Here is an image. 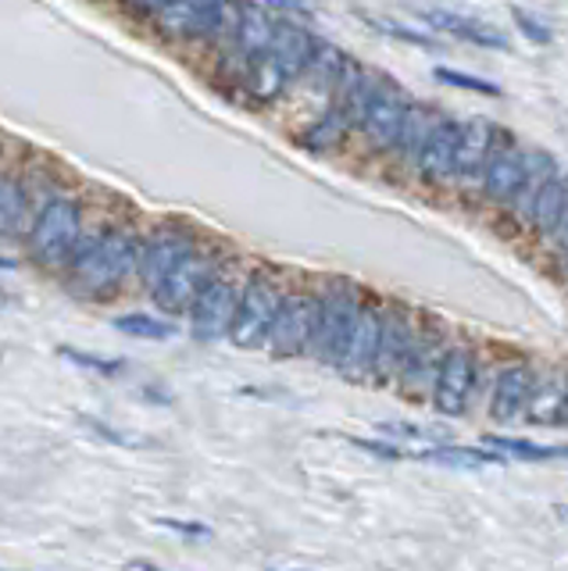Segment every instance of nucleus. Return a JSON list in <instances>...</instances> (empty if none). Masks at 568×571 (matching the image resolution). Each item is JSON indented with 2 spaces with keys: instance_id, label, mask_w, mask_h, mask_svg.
<instances>
[{
  "instance_id": "nucleus-1",
  "label": "nucleus",
  "mask_w": 568,
  "mask_h": 571,
  "mask_svg": "<svg viewBox=\"0 0 568 571\" xmlns=\"http://www.w3.org/2000/svg\"><path fill=\"white\" fill-rule=\"evenodd\" d=\"M140 268V247L130 233H101L79 239V247L68 261V282L76 293L104 296L122 286Z\"/></svg>"
},
{
  "instance_id": "nucleus-29",
  "label": "nucleus",
  "mask_w": 568,
  "mask_h": 571,
  "mask_svg": "<svg viewBox=\"0 0 568 571\" xmlns=\"http://www.w3.org/2000/svg\"><path fill=\"white\" fill-rule=\"evenodd\" d=\"M487 447L515 454L519 461H565V457H568V447H547V443L508 439V436H487Z\"/></svg>"
},
{
  "instance_id": "nucleus-38",
  "label": "nucleus",
  "mask_w": 568,
  "mask_h": 571,
  "mask_svg": "<svg viewBox=\"0 0 568 571\" xmlns=\"http://www.w3.org/2000/svg\"><path fill=\"white\" fill-rule=\"evenodd\" d=\"M279 11H311V0H268Z\"/></svg>"
},
{
  "instance_id": "nucleus-32",
  "label": "nucleus",
  "mask_w": 568,
  "mask_h": 571,
  "mask_svg": "<svg viewBox=\"0 0 568 571\" xmlns=\"http://www.w3.org/2000/svg\"><path fill=\"white\" fill-rule=\"evenodd\" d=\"M68 365H76L82 371H93V376H101V379H115L119 371H125V361H115V357H97V354H79L76 347H62L58 350Z\"/></svg>"
},
{
  "instance_id": "nucleus-24",
  "label": "nucleus",
  "mask_w": 568,
  "mask_h": 571,
  "mask_svg": "<svg viewBox=\"0 0 568 571\" xmlns=\"http://www.w3.org/2000/svg\"><path fill=\"white\" fill-rule=\"evenodd\" d=\"M287 71H282L276 61H272V54H261V57H254L250 61V71H247V90L254 100H261V104H272V100L287 90Z\"/></svg>"
},
{
  "instance_id": "nucleus-11",
  "label": "nucleus",
  "mask_w": 568,
  "mask_h": 571,
  "mask_svg": "<svg viewBox=\"0 0 568 571\" xmlns=\"http://www.w3.org/2000/svg\"><path fill=\"white\" fill-rule=\"evenodd\" d=\"M379 336H382V311L361 307L344 339V350L336 357V368L347 371V376H365V371H372L376 354H379Z\"/></svg>"
},
{
  "instance_id": "nucleus-9",
  "label": "nucleus",
  "mask_w": 568,
  "mask_h": 571,
  "mask_svg": "<svg viewBox=\"0 0 568 571\" xmlns=\"http://www.w3.org/2000/svg\"><path fill=\"white\" fill-rule=\"evenodd\" d=\"M472 385H476V357L468 347H450L444 354V365H439V376H436V390H433V404L439 414L447 418H458L465 411L468 396H472Z\"/></svg>"
},
{
  "instance_id": "nucleus-2",
  "label": "nucleus",
  "mask_w": 568,
  "mask_h": 571,
  "mask_svg": "<svg viewBox=\"0 0 568 571\" xmlns=\"http://www.w3.org/2000/svg\"><path fill=\"white\" fill-rule=\"evenodd\" d=\"M82 239V211L76 200L68 197H51L40 208L36 222L30 228V254L36 265L44 268H62L73 261V254Z\"/></svg>"
},
{
  "instance_id": "nucleus-13",
  "label": "nucleus",
  "mask_w": 568,
  "mask_h": 571,
  "mask_svg": "<svg viewBox=\"0 0 568 571\" xmlns=\"http://www.w3.org/2000/svg\"><path fill=\"white\" fill-rule=\"evenodd\" d=\"M187 254H193V239L190 236L162 233V236L147 239L144 247H140V279H144L154 290V286H158Z\"/></svg>"
},
{
  "instance_id": "nucleus-28",
  "label": "nucleus",
  "mask_w": 568,
  "mask_h": 571,
  "mask_svg": "<svg viewBox=\"0 0 568 571\" xmlns=\"http://www.w3.org/2000/svg\"><path fill=\"white\" fill-rule=\"evenodd\" d=\"M419 461H436V464H461V468H487V464H504L501 454L493 450H472V447H430L415 454Z\"/></svg>"
},
{
  "instance_id": "nucleus-25",
  "label": "nucleus",
  "mask_w": 568,
  "mask_h": 571,
  "mask_svg": "<svg viewBox=\"0 0 568 571\" xmlns=\"http://www.w3.org/2000/svg\"><path fill=\"white\" fill-rule=\"evenodd\" d=\"M344 65H347V54L339 47H333V43L319 40V47H315V54H311V61H308L301 79H311V86L322 90V93H333V86L339 79V71H344Z\"/></svg>"
},
{
  "instance_id": "nucleus-22",
  "label": "nucleus",
  "mask_w": 568,
  "mask_h": 571,
  "mask_svg": "<svg viewBox=\"0 0 568 571\" xmlns=\"http://www.w3.org/2000/svg\"><path fill=\"white\" fill-rule=\"evenodd\" d=\"M436 114H430L425 108L419 104H408V114H404V125H401V136H397L393 143V150L404 157V161L411 165H419V157L425 150V139L433 136V128H436Z\"/></svg>"
},
{
  "instance_id": "nucleus-35",
  "label": "nucleus",
  "mask_w": 568,
  "mask_h": 571,
  "mask_svg": "<svg viewBox=\"0 0 568 571\" xmlns=\"http://www.w3.org/2000/svg\"><path fill=\"white\" fill-rule=\"evenodd\" d=\"M511 19H515L519 33H522L525 40H533V43H550V36H554V33H550V25H547V22H539L536 14L515 8V11H511Z\"/></svg>"
},
{
  "instance_id": "nucleus-30",
  "label": "nucleus",
  "mask_w": 568,
  "mask_h": 571,
  "mask_svg": "<svg viewBox=\"0 0 568 571\" xmlns=\"http://www.w3.org/2000/svg\"><path fill=\"white\" fill-rule=\"evenodd\" d=\"M115 328L133 339H172L176 328L165 318H154V314H122L115 318Z\"/></svg>"
},
{
  "instance_id": "nucleus-10",
  "label": "nucleus",
  "mask_w": 568,
  "mask_h": 571,
  "mask_svg": "<svg viewBox=\"0 0 568 571\" xmlns=\"http://www.w3.org/2000/svg\"><path fill=\"white\" fill-rule=\"evenodd\" d=\"M404 114H408V104L401 100V93L390 90V86H376V93L368 97V104H365L358 128L376 150H390L397 136H401Z\"/></svg>"
},
{
  "instance_id": "nucleus-4",
  "label": "nucleus",
  "mask_w": 568,
  "mask_h": 571,
  "mask_svg": "<svg viewBox=\"0 0 568 571\" xmlns=\"http://www.w3.org/2000/svg\"><path fill=\"white\" fill-rule=\"evenodd\" d=\"M282 293L272 279L254 276L244 290H240V304H236V318L230 328V339L236 350H258L268 343V333H272V322L279 314Z\"/></svg>"
},
{
  "instance_id": "nucleus-15",
  "label": "nucleus",
  "mask_w": 568,
  "mask_h": 571,
  "mask_svg": "<svg viewBox=\"0 0 568 571\" xmlns=\"http://www.w3.org/2000/svg\"><path fill=\"white\" fill-rule=\"evenodd\" d=\"M536 390V376L525 365H511L497 376V390H493V418L497 422H515L519 414L530 404V396Z\"/></svg>"
},
{
  "instance_id": "nucleus-6",
  "label": "nucleus",
  "mask_w": 568,
  "mask_h": 571,
  "mask_svg": "<svg viewBox=\"0 0 568 571\" xmlns=\"http://www.w3.org/2000/svg\"><path fill=\"white\" fill-rule=\"evenodd\" d=\"M236 304H240V290L233 279L211 276L201 296L193 300L190 307V328L201 343H215L222 336H230L233 318H236Z\"/></svg>"
},
{
  "instance_id": "nucleus-40",
  "label": "nucleus",
  "mask_w": 568,
  "mask_h": 571,
  "mask_svg": "<svg viewBox=\"0 0 568 571\" xmlns=\"http://www.w3.org/2000/svg\"><path fill=\"white\" fill-rule=\"evenodd\" d=\"M554 511H558V518L568 525V504H558V507H554Z\"/></svg>"
},
{
  "instance_id": "nucleus-19",
  "label": "nucleus",
  "mask_w": 568,
  "mask_h": 571,
  "mask_svg": "<svg viewBox=\"0 0 568 571\" xmlns=\"http://www.w3.org/2000/svg\"><path fill=\"white\" fill-rule=\"evenodd\" d=\"M490 150H493V125L487 119H472L468 125H461L458 154H454V176L458 179L479 176L490 161Z\"/></svg>"
},
{
  "instance_id": "nucleus-31",
  "label": "nucleus",
  "mask_w": 568,
  "mask_h": 571,
  "mask_svg": "<svg viewBox=\"0 0 568 571\" xmlns=\"http://www.w3.org/2000/svg\"><path fill=\"white\" fill-rule=\"evenodd\" d=\"M25 208V190L15 179H0V239L11 236Z\"/></svg>"
},
{
  "instance_id": "nucleus-33",
  "label": "nucleus",
  "mask_w": 568,
  "mask_h": 571,
  "mask_svg": "<svg viewBox=\"0 0 568 571\" xmlns=\"http://www.w3.org/2000/svg\"><path fill=\"white\" fill-rule=\"evenodd\" d=\"M433 76L439 82H447V86H458V90H472L479 97H504V90L497 82L490 79H479V76H468V71H454V68H436Z\"/></svg>"
},
{
  "instance_id": "nucleus-16",
  "label": "nucleus",
  "mask_w": 568,
  "mask_h": 571,
  "mask_svg": "<svg viewBox=\"0 0 568 571\" xmlns=\"http://www.w3.org/2000/svg\"><path fill=\"white\" fill-rule=\"evenodd\" d=\"M565 219H568V176L554 171V176L539 186V193L533 197L530 222L539 236H547V233H558Z\"/></svg>"
},
{
  "instance_id": "nucleus-27",
  "label": "nucleus",
  "mask_w": 568,
  "mask_h": 571,
  "mask_svg": "<svg viewBox=\"0 0 568 571\" xmlns=\"http://www.w3.org/2000/svg\"><path fill=\"white\" fill-rule=\"evenodd\" d=\"M565 400H568V390L554 379L547 385H539V390H533L530 404H525V414H530V422H536V425H554L565 414Z\"/></svg>"
},
{
  "instance_id": "nucleus-26",
  "label": "nucleus",
  "mask_w": 568,
  "mask_h": 571,
  "mask_svg": "<svg viewBox=\"0 0 568 571\" xmlns=\"http://www.w3.org/2000/svg\"><path fill=\"white\" fill-rule=\"evenodd\" d=\"M522 157H525V182H522V190L515 197V208H522L525 214H530L533 197L539 193V186H544L554 171H558V165H554V157L544 154V150H522Z\"/></svg>"
},
{
  "instance_id": "nucleus-17",
  "label": "nucleus",
  "mask_w": 568,
  "mask_h": 571,
  "mask_svg": "<svg viewBox=\"0 0 568 571\" xmlns=\"http://www.w3.org/2000/svg\"><path fill=\"white\" fill-rule=\"evenodd\" d=\"M458 139H461V125L439 119L433 136L425 139V150L419 157V171L425 179H447L454 176V154H458Z\"/></svg>"
},
{
  "instance_id": "nucleus-12",
  "label": "nucleus",
  "mask_w": 568,
  "mask_h": 571,
  "mask_svg": "<svg viewBox=\"0 0 568 571\" xmlns=\"http://www.w3.org/2000/svg\"><path fill=\"white\" fill-rule=\"evenodd\" d=\"M419 347V336L411 328V318L404 311H387L382 314V336H379V354L376 368L379 376H404L411 354Z\"/></svg>"
},
{
  "instance_id": "nucleus-42",
  "label": "nucleus",
  "mask_w": 568,
  "mask_h": 571,
  "mask_svg": "<svg viewBox=\"0 0 568 571\" xmlns=\"http://www.w3.org/2000/svg\"><path fill=\"white\" fill-rule=\"evenodd\" d=\"M565 411H568V400H565Z\"/></svg>"
},
{
  "instance_id": "nucleus-39",
  "label": "nucleus",
  "mask_w": 568,
  "mask_h": 571,
  "mask_svg": "<svg viewBox=\"0 0 568 571\" xmlns=\"http://www.w3.org/2000/svg\"><path fill=\"white\" fill-rule=\"evenodd\" d=\"M554 236H558V243H561V250L568 254V219H565V225L558 228V233H554Z\"/></svg>"
},
{
  "instance_id": "nucleus-34",
  "label": "nucleus",
  "mask_w": 568,
  "mask_h": 571,
  "mask_svg": "<svg viewBox=\"0 0 568 571\" xmlns=\"http://www.w3.org/2000/svg\"><path fill=\"white\" fill-rule=\"evenodd\" d=\"M361 19L372 29H382V33L393 36V40H408V43H415V47H436L433 36H422V33H415V29H404V25L387 22V19H372V14H361Z\"/></svg>"
},
{
  "instance_id": "nucleus-20",
  "label": "nucleus",
  "mask_w": 568,
  "mask_h": 571,
  "mask_svg": "<svg viewBox=\"0 0 568 571\" xmlns=\"http://www.w3.org/2000/svg\"><path fill=\"white\" fill-rule=\"evenodd\" d=\"M525 182V157L519 150H497L482 168V190L493 200H515Z\"/></svg>"
},
{
  "instance_id": "nucleus-21",
  "label": "nucleus",
  "mask_w": 568,
  "mask_h": 571,
  "mask_svg": "<svg viewBox=\"0 0 568 571\" xmlns=\"http://www.w3.org/2000/svg\"><path fill=\"white\" fill-rule=\"evenodd\" d=\"M272 40H276V25H272V19L265 14V8H258V4H240L236 33H233L236 51L254 61V57L268 54V47H272Z\"/></svg>"
},
{
  "instance_id": "nucleus-41",
  "label": "nucleus",
  "mask_w": 568,
  "mask_h": 571,
  "mask_svg": "<svg viewBox=\"0 0 568 571\" xmlns=\"http://www.w3.org/2000/svg\"><path fill=\"white\" fill-rule=\"evenodd\" d=\"M0 268H4V271H11V268H15V261H8V257H0Z\"/></svg>"
},
{
  "instance_id": "nucleus-5",
  "label": "nucleus",
  "mask_w": 568,
  "mask_h": 571,
  "mask_svg": "<svg viewBox=\"0 0 568 571\" xmlns=\"http://www.w3.org/2000/svg\"><path fill=\"white\" fill-rule=\"evenodd\" d=\"M319 311H322L319 296H304V293L282 296L265 347H272V354H279V357L311 350V339H315V328H319Z\"/></svg>"
},
{
  "instance_id": "nucleus-3",
  "label": "nucleus",
  "mask_w": 568,
  "mask_h": 571,
  "mask_svg": "<svg viewBox=\"0 0 568 571\" xmlns=\"http://www.w3.org/2000/svg\"><path fill=\"white\" fill-rule=\"evenodd\" d=\"M240 4L233 0H168L154 14V22L172 40H197V36H233L236 33Z\"/></svg>"
},
{
  "instance_id": "nucleus-7",
  "label": "nucleus",
  "mask_w": 568,
  "mask_h": 571,
  "mask_svg": "<svg viewBox=\"0 0 568 571\" xmlns=\"http://www.w3.org/2000/svg\"><path fill=\"white\" fill-rule=\"evenodd\" d=\"M358 293L350 286H336L322 296V311H319V328H315V339H311V354L319 361H330L336 365L339 350H344V339L350 333L354 318H358Z\"/></svg>"
},
{
  "instance_id": "nucleus-18",
  "label": "nucleus",
  "mask_w": 568,
  "mask_h": 571,
  "mask_svg": "<svg viewBox=\"0 0 568 571\" xmlns=\"http://www.w3.org/2000/svg\"><path fill=\"white\" fill-rule=\"evenodd\" d=\"M422 22H430L433 29H439V33H450L454 40H465V43H476V47H487V51H508V36L497 33V29L482 25L476 19H461V14L454 11H419Z\"/></svg>"
},
{
  "instance_id": "nucleus-36",
  "label": "nucleus",
  "mask_w": 568,
  "mask_h": 571,
  "mask_svg": "<svg viewBox=\"0 0 568 571\" xmlns=\"http://www.w3.org/2000/svg\"><path fill=\"white\" fill-rule=\"evenodd\" d=\"M162 525L176 528V533H187V536H208V525H190V522H176V518H162Z\"/></svg>"
},
{
  "instance_id": "nucleus-8",
  "label": "nucleus",
  "mask_w": 568,
  "mask_h": 571,
  "mask_svg": "<svg viewBox=\"0 0 568 571\" xmlns=\"http://www.w3.org/2000/svg\"><path fill=\"white\" fill-rule=\"evenodd\" d=\"M215 276V265L204 254H187L182 261L168 271V276L154 286V304H158L165 314H187L193 307V300L201 296V290L208 286V279Z\"/></svg>"
},
{
  "instance_id": "nucleus-23",
  "label": "nucleus",
  "mask_w": 568,
  "mask_h": 571,
  "mask_svg": "<svg viewBox=\"0 0 568 571\" xmlns=\"http://www.w3.org/2000/svg\"><path fill=\"white\" fill-rule=\"evenodd\" d=\"M350 128H354L350 114L339 111L336 104H330V111H325L308 133H301V143L308 150H333V147H339V139H344Z\"/></svg>"
},
{
  "instance_id": "nucleus-14",
  "label": "nucleus",
  "mask_w": 568,
  "mask_h": 571,
  "mask_svg": "<svg viewBox=\"0 0 568 571\" xmlns=\"http://www.w3.org/2000/svg\"><path fill=\"white\" fill-rule=\"evenodd\" d=\"M315 47H319V40L311 36L304 25L282 22V25H276V40H272V47H268V54H272V61L287 71V79L293 82L304 76Z\"/></svg>"
},
{
  "instance_id": "nucleus-37",
  "label": "nucleus",
  "mask_w": 568,
  "mask_h": 571,
  "mask_svg": "<svg viewBox=\"0 0 568 571\" xmlns=\"http://www.w3.org/2000/svg\"><path fill=\"white\" fill-rule=\"evenodd\" d=\"M125 4H130L133 11H144V14H158L168 0H125Z\"/></svg>"
}]
</instances>
